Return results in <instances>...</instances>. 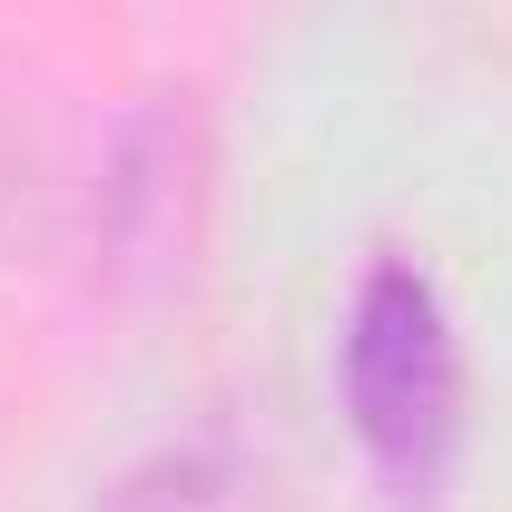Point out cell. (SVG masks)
Instances as JSON below:
<instances>
[{
  "mask_svg": "<svg viewBox=\"0 0 512 512\" xmlns=\"http://www.w3.org/2000/svg\"><path fill=\"white\" fill-rule=\"evenodd\" d=\"M345 404L355 434L375 444L394 483H434L453 453V404H463V365H453V325L434 286L414 266H375L355 316H345Z\"/></svg>",
  "mask_w": 512,
  "mask_h": 512,
  "instance_id": "obj_1",
  "label": "cell"
}]
</instances>
